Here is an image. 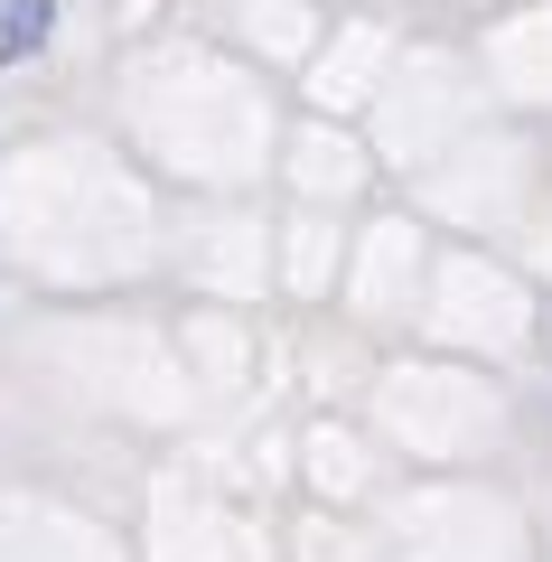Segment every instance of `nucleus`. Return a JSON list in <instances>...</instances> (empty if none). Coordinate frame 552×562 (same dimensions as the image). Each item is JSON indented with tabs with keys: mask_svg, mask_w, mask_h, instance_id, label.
<instances>
[{
	"mask_svg": "<svg viewBox=\"0 0 552 562\" xmlns=\"http://www.w3.org/2000/svg\"><path fill=\"white\" fill-rule=\"evenodd\" d=\"M57 29V10L47 0H0V66H20V57H38V38Z\"/></svg>",
	"mask_w": 552,
	"mask_h": 562,
	"instance_id": "f257e3e1",
	"label": "nucleus"
}]
</instances>
